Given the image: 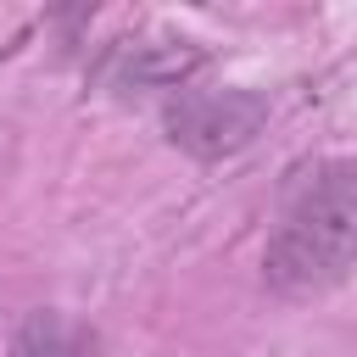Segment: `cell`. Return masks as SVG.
Segmentation results:
<instances>
[{
	"instance_id": "6da1fadb",
	"label": "cell",
	"mask_w": 357,
	"mask_h": 357,
	"mask_svg": "<svg viewBox=\"0 0 357 357\" xmlns=\"http://www.w3.org/2000/svg\"><path fill=\"white\" fill-rule=\"evenodd\" d=\"M268 284L279 296H324L357 268V167L329 162L301 178L273 240H268Z\"/></svg>"
},
{
	"instance_id": "7a4b0ae2",
	"label": "cell",
	"mask_w": 357,
	"mask_h": 357,
	"mask_svg": "<svg viewBox=\"0 0 357 357\" xmlns=\"http://www.w3.org/2000/svg\"><path fill=\"white\" fill-rule=\"evenodd\" d=\"M262 117H268V100L251 89H201L167 112V134H173V145H184L195 156H229V151L251 145Z\"/></svg>"
},
{
	"instance_id": "3957f363",
	"label": "cell",
	"mask_w": 357,
	"mask_h": 357,
	"mask_svg": "<svg viewBox=\"0 0 357 357\" xmlns=\"http://www.w3.org/2000/svg\"><path fill=\"white\" fill-rule=\"evenodd\" d=\"M17 357H73V351L61 346V335H56L50 324H33V329L22 335V346H17Z\"/></svg>"
}]
</instances>
